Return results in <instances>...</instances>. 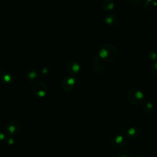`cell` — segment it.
Here are the masks:
<instances>
[{
  "label": "cell",
  "mask_w": 157,
  "mask_h": 157,
  "mask_svg": "<svg viewBox=\"0 0 157 157\" xmlns=\"http://www.w3.org/2000/svg\"><path fill=\"white\" fill-rule=\"evenodd\" d=\"M67 69L70 75L74 77L79 73L81 67L78 62L75 61H71L69 63L67 67Z\"/></svg>",
  "instance_id": "cell-7"
},
{
  "label": "cell",
  "mask_w": 157,
  "mask_h": 157,
  "mask_svg": "<svg viewBox=\"0 0 157 157\" xmlns=\"http://www.w3.org/2000/svg\"><path fill=\"white\" fill-rule=\"evenodd\" d=\"M76 83V80L73 76H66L61 82V88L66 92H69L73 90Z\"/></svg>",
  "instance_id": "cell-5"
},
{
  "label": "cell",
  "mask_w": 157,
  "mask_h": 157,
  "mask_svg": "<svg viewBox=\"0 0 157 157\" xmlns=\"http://www.w3.org/2000/svg\"><path fill=\"white\" fill-rule=\"evenodd\" d=\"M118 52L117 48L112 44H105L102 46L99 52L101 58L106 61H113L117 56Z\"/></svg>",
  "instance_id": "cell-1"
},
{
  "label": "cell",
  "mask_w": 157,
  "mask_h": 157,
  "mask_svg": "<svg viewBox=\"0 0 157 157\" xmlns=\"http://www.w3.org/2000/svg\"><path fill=\"white\" fill-rule=\"evenodd\" d=\"M117 157H132V155L128 150H123L118 153Z\"/></svg>",
  "instance_id": "cell-15"
},
{
  "label": "cell",
  "mask_w": 157,
  "mask_h": 157,
  "mask_svg": "<svg viewBox=\"0 0 157 157\" xmlns=\"http://www.w3.org/2000/svg\"><path fill=\"white\" fill-rule=\"evenodd\" d=\"M137 157H144V156H141V155H139V156H137Z\"/></svg>",
  "instance_id": "cell-22"
},
{
  "label": "cell",
  "mask_w": 157,
  "mask_h": 157,
  "mask_svg": "<svg viewBox=\"0 0 157 157\" xmlns=\"http://www.w3.org/2000/svg\"><path fill=\"white\" fill-rule=\"evenodd\" d=\"M144 110L148 113H150L153 109V105L150 101H145L143 104Z\"/></svg>",
  "instance_id": "cell-13"
},
{
  "label": "cell",
  "mask_w": 157,
  "mask_h": 157,
  "mask_svg": "<svg viewBox=\"0 0 157 157\" xmlns=\"http://www.w3.org/2000/svg\"><path fill=\"white\" fill-rule=\"evenodd\" d=\"M25 77L30 82H36L39 78V74L37 71L33 67H28L25 72Z\"/></svg>",
  "instance_id": "cell-8"
},
{
  "label": "cell",
  "mask_w": 157,
  "mask_h": 157,
  "mask_svg": "<svg viewBox=\"0 0 157 157\" xmlns=\"http://www.w3.org/2000/svg\"><path fill=\"white\" fill-rule=\"evenodd\" d=\"M41 74H42V75H46L48 73V70L47 69V68H45V67H44L42 70H41Z\"/></svg>",
  "instance_id": "cell-20"
},
{
  "label": "cell",
  "mask_w": 157,
  "mask_h": 157,
  "mask_svg": "<svg viewBox=\"0 0 157 157\" xmlns=\"http://www.w3.org/2000/svg\"><path fill=\"white\" fill-rule=\"evenodd\" d=\"M119 18L114 13H108L105 17V23L110 26L114 27L117 26L119 23Z\"/></svg>",
  "instance_id": "cell-9"
},
{
  "label": "cell",
  "mask_w": 157,
  "mask_h": 157,
  "mask_svg": "<svg viewBox=\"0 0 157 157\" xmlns=\"http://www.w3.org/2000/svg\"><path fill=\"white\" fill-rule=\"evenodd\" d=\"M48 88L47 85L42 82H37L33 86V92L34 94L39 98H43L45 96L47 93Z\"/></svg>",
  "instance_id": "cell-4"
},
{
  "label": "cell",
  "mask_w": 157,
  "mask_h": 157,
  "mask_svg": "<svg viewBox=\"0 0 157 157\" xmlns=\"http://www.w3.org/2000/svg\"><path fill=\"white\" fill-rule=\"evenodd\" d=\"M8 136L6 131L0 130V142H6Z\"/></svg>",
  "instance_id": "cell-16"
},
{
  "label": "cell",
  "mask_w": 157,
  "mask_h": 157,
  "mask_svg": "<svg viewBox=\"0 0 157 157\" xmlns=\"http://www.w3.org/2000/svg\"><path fill=\"white\" fill-rule=\"evenodd\" d=\"M1 82L4 84H10L13 81V76L9 73H4L1 77Z\"/></svg>",
  "instance_id": "cell-12"
},
{
  "label": "cell",
  "mask_w": 157,
  "mask_h": 157,
  "mask_svg": "<svg viewBox=\"0 0 157 157\" xmlns=\"http://www.w3.org/2000/svg\"><path fill=\"white\" fill-rule=\"evenodd\" d=\"M126 144V131L121 132V129L120 130V132H118L112 139L111 145L112 147L115 149H120L123 148Z\"/></svg>",
  "instance_id": "cell-3"
},
{
  "label": "cell",
  "mask_w": 157,
  "mask_h": 157,
  "mask_svg": "<svg viewBox=\"0 0 157 157\" xmlns=\"http://www.w3.org/2000/svg\"><path fill=\"white\" fill-rule=\"evenodd\" d=\"M115 3L113 0H104L102 3V8L104 12L110 13L115 8Z\"/></svg>",
  "instance_id": "cell-11"
},
{
  "label": "cell",
  "mask_w": 157,
  "mask_h": 157,
  "mask_svg": "<svg viewBox=\"0 0 157 157\" xmlns=\"http://www.w3.org/2000/svg\"><path fill=\"white\" fill-rule=\"evenodd\" d=\"M20 124L18 121L12 120L7 123L6 126V131L8 134L12 136H14L18 134L20 131Z\"/></svg>",
  "instance_id": "cell-6"
},
{
  "label": "cell",
  "mask_w": 157,
  "mask_h": 157,
  "mask_svg": "<svg viewBox=\"0 0 157 157\" xmlns=\"http://www.w3.org/2000/svg\"><path fill=\"white\" fill-rule=\"evenodd\" d=\"M153 0H145V6H148V4H150V3H151L152 2H153Z\"/></svg>",
  "instance_id": "cell-21"
},
{
  "label": "cell",
  "mask_w": 157,
  "mask_h": 157,
  "mask_svg": "<svg viewBox=\"0 0 157 157\" xmlns=\"http://www.w3.org/2000/svg\"><path fill=\"white\" fill-rule=\"evenodd\" d=\"M6 143L8 144V145H12L14 144L15 142V139L13 138V136H8L7 138V140H6Z\"/></svg>",
  "instance_id": "cell-18"
},
{
  "label": "cell",
  "mask_w": 157,
  "mask_h": 157,
  "mask_svg": "<svg viewBox=\"0 0 157 157\" xmlns=\"http://www.w3.org/2000/svg\"><path fill=\"white\" fill-rule=\"evenodd\" d=\"M147 57L148 59L152 62H157V55L152 50H150L147 52Z\"/></svg>",
  "instance_id": "cell-14"
},
{
  "label": "cell",
  "mask_w": 157,
  "mask_h": 157,
  "mask_svg": "<svg viewBox=\"0 0 157 157\" xmlns=\"http://www.w3.org/2000/svg\"><path fill=\"white\" fill-rule=\"evenodd\" d=\"M128 98L131 104L138 105L144 102L145 94L140 87L134 86L129 90L128 94Z\"/></svg>",
  "instance_id": "cell-2"
},
{
  "label": "cell",
  "mask_w": 157,
  "mask_h": 157,
  "mask_svg": "<svg viewBox=\"0 0 157 157\" xmlns=\"http://www.w3.org/2000/svg\"><path fill=\"white\" fill-rule=\"evenodd\" d=\"M140 134V131L137 127H131L126 131V137L131 139H135Z\"/></svg>",
  "instance_id": "cell-10"
},
{
  "label": "cell",
  "mask_w": 157,
  "mask_h": 157,
  "mask_svg": "<svg viewBox=\"0 0 157 157\" xmlns=\"http://www.w3.org/2000/svg\"><path fill=\"white\" fill-rule=\"evenodd\" d=\"M151 73L154 77L157 78V62H155L152 66L151 68Z\"/></svg>",
  "instance_id": "cell-17"
},
{
  "label": "cell",
  "mask_w": 157,
  "mask_h": 157,
  "mask_svg": "<svg viewBox=\"0 0 157 157\" xmlns=\"http://www.w3.org/2000/svg\"><path fill=\"white\" fill-rule=\"evenodd\" d=\"M128 2L132 6H137L142 2V0H128Z\"/></svg>",
  "instance_id": "cell-19"
}]
</instances>
